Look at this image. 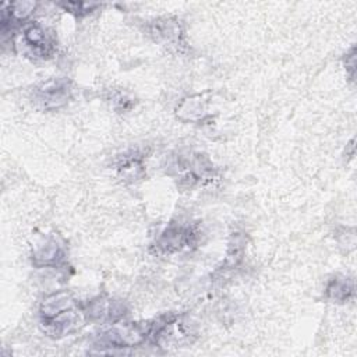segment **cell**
I'll list each match as a JSON object with an SVG mask.
<instances>
[{"label":"cell","instance_id":"obj_3","mask_svg":"<svg viewBox=\"0 0 357 357\" xmlns=\"http://www.w3.org/2000/svg\"><path fill=\"white\" fill-rule=\"evenodd\" d=\"M39 100L45 103V107H57L66 103L68 98V86L61 81H52L45 84L39 91Z\"/></svg>","mask_w":357,"mask_h":357},{"label":"cell","instance_id":"obj_2","mask_svg":"<svg viewBox=\"0 0 357 357\" xmlns=\"http://www.w3.org/2000/svg\"><path fill=\"white\" fill-rule=\"evenodd\" d=\"M191 236H192V230L188 227H183V226L169 227L159 238L158 247L165 250L166 252H170L173 250H181L183 247H188V244L191 243L190 240Z\"/></svg>","mask_w":357,"mask_h":357},{"label":"cell","instance_id":"obj_4","mask_svg":"<svg viewBox=\"0 0 357 357\" xmlns=\"http://www.w3.org/2000/svg\"><path fill=\"white\" fill-rule=\"evenodd\" d=\"M24 40L39 56L49 54L50 52L52 45L46 36L45 29L40 25L32 24L31 26H28L24 32Z\"/></svg>","mask_w":357,"mask_h":357},{"label":"cell","instance_id":"obj_5","mask_svg":"<svg viewBox=\"0 0 357 357\" xmlns=\"http://www.w3.org/2000/svg\"><path fill=\"white\" fill-rule=\"evenodd\" d=\"M328 293L331 294L332 298L335 300H343L347 298L349 293H353V286L347 284V280L342 279H335L329 286H328Z\"/></svg>","mask_w":357,"mask_h":357},{"label":"cell","instance_id":"obj_1","mask_svg":"<svg viewBox=\"0 0 357 357\" xmlns=\"http://www.w3.org/2000/svg\"><path fill=\"white\" fill-rule=\"evenodd\" d=\"M79 311L70 294L57 293L52 294L40 307L42 324L53 336H63L78 328Z\"/></svg>","mask_w":357,"mask_h":357}]
</instances>
